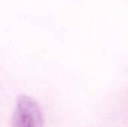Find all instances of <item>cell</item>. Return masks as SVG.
Instances as JSON below:
<instances>
[{
  "instance_id": "obj_1",
  "label": "cell",
  "mask_w": 128,
  "mask_h": 127,
  "mask_svg": "<svg viewBox=\"0 0 128 127\" xmlns=\"http://www.w3.org/2000/svg\"><path fill=\"white\" fill-rule=\"evenodd\" d=\"M12 127H44L43 112L36 100L26 95L17 97Z\"/></svg>"
}]
</instances>
